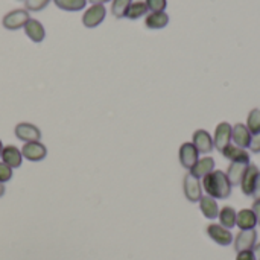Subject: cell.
I'll return each instance as SVG.
<instances>
[{
    "mask_svg": "<svg viewBox=\"0 0 260 260\" xmlns=\"http://www.w3.org/2000/svg\"><path fill=\"white\" fill-rule=\"evenodd\" d=\"M203 190L215 200H225L232 195V184L224 171H213L203 178Z\"/></svg>",
    "mask_w": 260,
    "mask_h": 260,
    "instance_id": "obj_1",
    "label": "cell"
},
{
    "mask_svg": "<svg viewBox=\"0 0 260 260\" xmlns=\"http://www.w3.org/2000/svg\"><path fill=\"white\" fill-rule=\"evenodd\" d=\"M183 187H184V195L190 203H198L201 200V197H203V184H201L200 178L193 177L190 172L186 174Z\"/></svg>",
    "mask_w": 260,
    "mask_h": 260,
    "instance_id": "obj_2",
    "label": "cell"
},
{
    "mask_svg": "<svg viewBox=\"0 0 260 260\" xmlns=\"http://www.w3.org/2000/svg\"><path fill=\"white\" fill-rule=\"evenodd\" d=\"M29 12L26 9H14L11 12H8L3 17V26L9 30H17L20 27H24V24L29 20Z\"/></svg>",
    "mask_w": 260,
    "mask_h": 260,
    "instance_id": "obj_3",
    "label": "cell"
},
{
    "mask_svg": "<svg viewBox=\"0 0 260 260\" xmlns=\"http://www.w3.org/2000/svg\"><path fill=\"white\" fill-rule=\"evenodd\" d=\"M232 143V125L229 122H221L216 129H215V136H213V146L222 152L229 145Z\"/></svg>",
    "mask_w": 260,
    "mask_h": 260,
    "instance_id": "obj_4",
    "label": "cell"
},
{
    "mask_svg": "<svg viewBox=\"0 0 260 260\" xmlns=\"http://www.w3.org/2000/svg\"><path fill=\"white\" fill-rule=\"evenodd\" d=\"M207 235H209V238L213 241V242H216L218 245H221V247H227V245H230L232 242H233V235H232V232L230 230H227V229H224L221 224H210L209 227H207Z\"/></svg>",
    "mask_w": 260,
    "mask_h": 260,
    "instance_id": "obj_5",
    "label": "cell"
},
{
    "mask_svg": "<svg viewBox=\"0 0 260 260\" xmlns=\"http://www.w3.org/2000/svg\"><path fill=\"white\" fill-rule=\"evenodd\" d=\"M256 241H257V232L256 230H241V233L233 239L236 253L253 250L254 245L257 244Z\"/></svg>",
    "mask_w": 260,
    "mask_h": 260,
    "instance_id": "obj_6",
    "label": "cell"
},
{
    "mask_svg": "<svg viewBox=\"0 0 260 260\" xmlns=\"http://www.w3.org/2000/svg\"><path fill=\"white\" fill-rule=\"evenodd\" d=\"M105 14H107V9H105L104 5H93L84 12L82 23H84L85 27H96L104 21Z\"/></svg>",
    "mask_w": 260,
    "mask_h": 260,
    "instance_id": "obj_7",
    "label": "cell"
},
{
    "mask_svg": "<svg viewBox=\"0 0 260 260\" xmlns=\"http://www.w3.org/2000/svg\"><path fill=\"white\" fill-rule=\"evenodd\" d=\"M15 136L18 140L24 142V143H29V142H40L41 139V131L40 128H37L35 125L32 123H27V122H21L15 126Z\"/></svg>",
    "mask_w": 260,
    "mask_h": 260,
    "instance_id": "obj_8",
    "label": "cell"
},
{
    "mask_svg": "<svg viewBox=\"0 0 260 260\" xmlns=\"http://www.w3.org/2000/svg\"><path fill=\"white\" fill-rule=\"evenodd\" d=\"M251 137H253V134L248 131L247 125L236 123L235 126H232V142H233V145H236L239 148H244V149H250Z\"/></svg>",
    "mask_w": 260,
    "mask_h": 260,
    "instance_id": "obj_9",
    "label": "cell"
},
{
    "mask_svg": "<svg viewBox=\"0 0 260 260\" xmlns=\"http://www.w3.org/2000/svg\"><path fill=\"white\" fill-rule=\"evenodd\" d=\"M21 155L29 161H41L47 155V149L41 142H29L21 148Z\"/></svg>",
    "mask_w": 260,
    "mask_h": 260,
    "instance_id": "obj_10",
    "label": "cell"
},
{
    "mask_svg": "<svg viewBox=\"0 0 260 260\" xmlns=\"http://www.w3.org/2000/svg\"><path fill=\"white\" fill-rule=\"evenodd\" d=\"M198 160H200V152L193 143L186 142L180 146V163L183 165V168L190 171Z\"/></svg>",
    "mask_w": 260,
    "mask_h": 260,
    "instance_id": "obj_11",
    "label": "cell"
},
{
    "mask_svg": "<svg viewBox=\"0 0 260 260\" xmlns=\"http://www.w3.org/2000/svg\"><path fill=\"white\" fill-rule=\"evenodd\" d=\"M192 143L195 145V148L198 149L200 154H209L215 148L213 146V139H212L210 133L206 131V129H197L193 133Z\"/></svg>",
    "mask_w": 260,
    "mask_h": 260,
    "instance_id": "obj_12",
    "label": "cell"
},
{
    "mask_svg": "<svg viewBox=\"0 0 260 260\" xmlns=\"http://www.w3.org/2000/svg\"><path fill=\"white\" fill-rule=\"evenodd\" d=\"M259 168L256 165H248L247 171H245V175L241 181V189L244 192V195L247 197H251L253 195V190H254V184H256V180H257V175H259Z\"/></svg>",
    "mask_w": 260,
    "mask_h": 260,
    "instance_id": "obj_13",
    "label": "cell"
},
{
    "mask_svg": "<svg viewBox=\"0 0 260 260\" xmlns=\"http://www.w3.org/2000/svg\"><path fill=\"white\" fill-rule=\"evenodd\" d=\"M2 161L5 165H8L9 168L15 169V168H20L21 166V161H23V155H21V151H18L15 146L9 145V146H3V151H2V155H0Z\"/></svg>",
    "mask_w": 260,
    "mask_h": 260,
    "instance_id": "obj_14",
    "label": "cell"
},
{
    "mask_svg": "<svg viewBox=\"0 0 260 260\" xmlns=\"http://www.w3.org/2000/svg\"><path fill=\"white\" fill-rule=\"evenodd\" d=\"M227 160H230L232 163L233 161H238V163H248L250 165V154L247 152V149L244 148H239L236 145H229L222 152H221Z\"/></svg>",
    "mask_w": 260,
    "mask_h": 260,
    "instance_id": "obj_15",
    "label": "cell"
},
{
    "mask_svg": "<svg viewBox=\"0 0 260 260\" xmlns=\"http://www.w3.org/2000/svg\"><path fill=\"white\" fill-rule=\"evenodd\" d=\"M247 168H248V163H238V161L230 163V166H229L225 175H227V178H229L232 187L241 184V181H242V178H244V175H245Z\"/></svg>",
    "mask_w": 260,
    "mask_h": 260,
    "instance_id": "obj_16",
    "label": "cell"
},
{
    "mask_svg": "<svg viewBox=\"0 0 260 260\" xmlns=\"http://www.w3.org/2000/svg\"><path fill=\"white\" fill-rule=\"evenodd\" d=\"M236 225L241 230H254V227L257 225V219H256L254 212L251 209H242L241 212H238Z\"/></svg>",
    "mask_w": 260,
    "mask_h": 260,
    "instance_id": "obj_17",
    "label": "cell"
},
{
    "mask_svg": "<svg viewBox=\"0 0 260 260\" xmlns=\"http://www.w3.org/2000/svg\"><path fill=\"white\" fill-rule=\"evenodd\" d=\"M213 171H215V160L212 157H204V158H200L189 172L197 178H204Z\"/></svg>",
    "mask_w": 260,
    "mask_h": 260,
    "instance_id": "obj_18",
    "label": "cell"
},
{
    "mask_svg": "<svg viewBox=\"0 0 260 260\" xmlns=\"http://www.w3.org/2000/svg\"><path fill=\"white\" fill-rule=\"evenodd\" d=\"M24 32H26V35L34 43H41L44 40V37H46V32H44L43 24L38 20H34V18H29L27 20V23L24 24Z\"/></svg>",
    "mask_w": 260,
    "mask_h": 260,
    "instance_id": "obj_19",
    "label": "cell"
},
{
    "mask_svg": "<svg viewBox=\"0 0 260 260\" xmlns=\"http://www.w3.org/2000/svg\"><path fill=\"white\" fill-rule=\"evenodd\" d=\"M198 203H200V209H201L203 215L207 219H216L218 218V215H219V206H218V203H216L215 198L206 195V197H201V200Z\"/></svg>",
    "mask_w": 260,
    "mask_h": 260,
    "instance_id": "obj_20",
    "label": "cell"
},
{
    "mask_svg": "<svg viewBox=\"0 0 260 260\" xmlns=\"http://www.w3.org/2000/svg\"><path fill=\"white\" fill-rule=\"evenodd\" d=\"M169 23V15L166 12H151L146 15L145 24L148 29H163Z\"/></svg>",
    "mask_w": 260,
    "mask_h": 260,
    "instance_id": "obj_21",
    "label": "cell"
},
{
    "mask_svg": "<svg viewBox=\"0 0 260 260\" xmlns=\"http://www.w3.org/2000/svg\"><path fill=\"white\" fill-rule=\"evenodd\" d=\"M236 210L233 209V207H230V206H225V207H222L221 210H219V215H218V218H219V224L224 227V229H227V230H232L233 227H236Z\"/></svg>",
    "mask_w": 260,
    "mask_h": 260,
    "instance_id": "obj_22",
    "label": "cell"
},
{
    "mask_svg": "<svg viewBox=\"0 0 260 260\" xmlns=\"http://www.w3.org/2000/svg\"><path fill=\"white\" fill-rule=\"evenodd\" d=\"M148 11H149V9H148V6H146L145 2H133V3L129 5V8H128L125 17L129 18V20H137V18L146 15Z\"/></svg>",
    "mask_w": 260,
    "mask_h": 260,
    "instance_id": "obj_23",
    "label": "cell"
},
{
    "mask_svg": "<svg viewBox=\"0 0 260 260\" xmlns=\"http://www.w3.org/2000/svg\"><path fill=\"white\" fill-rule=\"evenodd\" d=\"M55 5L59 8V9H64V11H81L85 8V3L87 0H53Z\"/></svg>",
    "mask_w": 260,
    "mask_h": 260,
    "instance_id": "obj_24",
    "label": "cell"
},
{
    "mask_svg": "<svg viewBox=\"0 0 260 260\" xmlns=\"http://www.w3.org/2000/svg\"><path fill=\"white\" fill-rule=\"evenodd\" d=\"M247 128L251 134L260 133V108H254L250 111L247 117Z\"/></svg>",
    "mask_w": 260,
    "mask_h": 260,
    "instance_id": "obj_25",
    "label": "cell"
},
{
    "mask_svg": "<svg viewBox=\"0 0 260 260\" xmlns=\"http://www.w3.org/2000/svg\"><path fill=\"white\" fill-rule=\"evenodd\" d=\"M133 3V0H113V6H111V12L116 18H122L126 15V11L129 8V5Z\"/></svg>",
    "mask_w": 260,
    "mask_h": 260,
    "instance_id": "obj_26",
    "label": "cell"
},
{
    "mask_svg": "<svg viewBox=\"0 0 260 260\" xmlns=\"http://www.w3.org/2000/svg\"><path fill=\"white\" fill-rule=\"evenodd\" d=\"M145 3L151 12H165V9L168 6L166 0H146Z\"/></svg>",
    "mask_w": 260,
    "mask_h": 260,
    "instance_id": "obj_27",
    "label": "cell"
},
{
    "mask_svg": "<svg viewBox=\"0 0 260 260\" xmlns=\"http://www.w3.org/2000/svg\"><path fill=\"white\" fill-rule=\"evenodd\" d=\"M50 0H26L27 11H41L49 5Z\"/></svg>",
    "mask_w": 260,
    "mask_h": 260,
    "instance_id": "obj_28",
    "label": "cell"
},
{
    "mask_svg": "<svg viewBox=\"0 0 260 260\" xmlns=\"http://www.w3.org/2000/svg\"><path fill=\"white\" fill-rule=\"evenodd\" d=\"M12 178V168L0 161V183H8Z\"/></svg>",
    "mask_w": 260,
    "mask_h": 260,
    "instance_id": "obj_29",
    "label": "cell"
},
{
    "mask_svg": "<svg viewBox=\"0 0 260 260\" xmlns=\"http://www.w3.org/2000/svg\"><path fill=\"white\" fill-rule=\"evenodd\" d=\"M250 151L254 152V154H259L260 152V133L253 134V137H251V145H250Z\"/></svg>",
    "mask_w": 260,
    "mask_h": 260,
    "instance_id": "obj_30",
    "label": "cell"
},
{
    "mask_svg": "<svg viewBox=\"0 0 260 260\" xmlns=\"http://www.w3.org/2000/svg\"><path fill=\"white\" fill-rule=\"evenodd\" d=\"M236 260H257V259H256V256H254L253 250H248V251H241V253H238Z\"/></svg>",
    "mask_w": 260,
    "mask_h": 260,
    "instance_id": "obj_31",
    "label": "cell"
},
{
    "mask_svg": "<svg viewBox=\"0 0 260 260\" xmlns=\"http://www.w3.org/2000/svg\"><path fill=\"white\" fill-rule=\"evenodd\" d=\"M251 197L254 198V201H259L260 200V172L259 175H257V180H256L254 190H253V195H251Z\"/></svg>",
    "mask_w": 260,
    "mask_h": 260,
    "instance_id": "obj_32",
    "label": "cell"
},
{
    "mask_svg": "<svg viewBox=\"0 0 260 260\" xmlns=\"http://www.w3.org/2000/svg\"><path fill=\"white\" fill-rule=\"evenodd\" d=\"M251 210L254 212L256 219H257V224L260 225V200L259 201H254V204H253V209H251Z\"/></svg>",
    "mask_w": 260,
    "mask_h": 260,
    "instance_id": "obj_33",
    "label": "cell"
},
{
    "mask_svg": "<svg viewBox=\"0 0 260 260\" xmlns=\"http://www.w3.org/2000/svg\"><path fill=\"white\" fill-rule=\"evenodd\" d=\"M253 253H254L256 259L260 260V244H256V245H254V248H253Z\"/></svg>",
    "mask_w": 260,
    "mask_h": 260,
    "instance_id": "obj_34",
    "label": "cell"
},
{
    "mask_svg": "<svg viewBox=\"0 0 260 260\" xmlns=\"http://www.w3.org/2000/svg\"><path fill=\"white\" fill-rule=\"evenodd\" d=\"M90 3H93V5H104V3H107V2H110V0H88Z\"/></svg>",
    "mask_w": 260,
    "mask_h": 260,
    "instance_id": "obj_35",
    "label": "cell"
},
{
    "mask_svg": "<svg viewBox=\"0 0 260 260\" xmlns=\"http://www.w3.org/2000/svg\"><path fill=\"white\" fill-rule=\"evenodd\" d=\"M5 195V186H3V183H0V198Z\"/></svg>",
    "mask_w": 260,
    "mask_h": 260,
    "instance_id": "obj_36",
    "label": "cell"
},
{
    "mask_svg": "<svg viewBox=\"0 0 260 260\" xmlns=\"http://www.w3.org/2000/svg\"><path fill=\"white\" fill-rule=\"evenodd\" d=\"M2 151H3V143H2V140H0V155H2Z\"/></svg>",
    "mask_w": 260,
    "mask_h": 260,
    "instance_id": "obj_37",
    "label": "cell"
}]
</instances>
